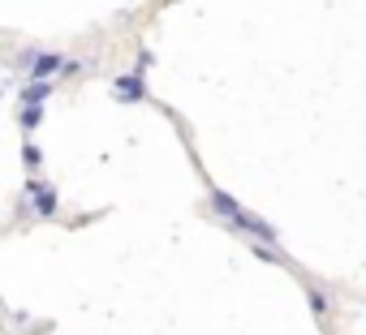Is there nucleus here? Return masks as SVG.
Listing matches in <instances>:
<instances>
[{
    "mask_svg": "<svg viewBox=\"0 0 366 335\" xmlns=\"http://www.w3.org/2000/svg\"><path fill=\"white\" fill-rule=\"evenodd\" d=\"M212 207H216V211H220V215H224L229 224H237V228H246V232H254V237H263L267 245H276V228H272L267 220H259V215H250L246 207H237V202H233V198H229L224 190H216V194H212Z\"/></svg>",
    "mask_w": 366,
    "mask_h": 335,
    "instance_id": "1",
    "label": "nucleus"
},
{
    "mask_svg": "<svg viewBox=\"0 0 366 335\" xmlns=\"http://www.w3.org/2000/svg\"><path fill=\"white\" fill-rule=\"evenodd\" d=\"M112 91H117V99H142V95H147V86H142V73H125V78H121Z\"/></svg>",
    "mask_w": 366,
    "mask_h": 335,
    "instance_id": "2",
    "label": "nucleus"
},
{
    "mask_svg": "<svg viewBox=\"0 0 366 335\" xmlns=\"http://www.w3.org/2000/svg\"><path fill=\"white\" fill-rule=\"evenodd\" d=\"M31 194H35L39 215H44V220H52V215H56V194H52L48 185H39V181H31Z\"/></svg>",
    "mask_w": 366,
    "mask_h": 335,
    "instance_id": "3",
    "label": "nucleus"
},
{
    "mask_svg": "<svg viewBox=\"0 0 366 335\" xmlns=\"http://www.w3.org/2000/svg\"><path fill=\"white\" fill-rule=\"evenodd\" d=\"M61 69H65L61 56H35V78L39 82H52V73H61Z\"/></svg>",
    "mask_w": 366,
    "mask_h": 335,
    "instance_id": "4",
    "label": "nucleus"
},
{
    "mask_svg": "<svg viewBox=\"0 0 366 335\" xmlns=\"http://www.w3.org/2000/svg\"><path fill=\"white\" fill-rule=\"evenodd\" d=\"M39 120H44V108H39V103H26V108H22V125H26V129H35Z\"/></svg>",
    "mask_w": 366,
    "mask_h": 335,
    "instance_id": "5",
    "label": "nucleus"
},
{
    "mask_svg": "<svg viewBox=\"0 0 366 335\" xmlns=\"http://www.w3.org/2000/svg\"><path fill=\"white\" fill-rule=\"evenodd\" d=\"M48 91H52V82H35V86H26V103H39Z\"/></svg>",
    "mask_w": 366,
    "mask_h": 335,
    "instance_id": "6",
    "label": "nucleus"
},
{
    "mask_svg": "<svg viewBox=\"0 0 366 335\" xmlns=\"http://www.w3.org/2000/svg\"><path fill=\"white\" fill-rule=\"evenodd\" d=\"M22 155H26V163H31V168L39 163V146H35V142H26V150H22Z\"/></svg>",
    "mask_w": 366,
    "mask_h": 335,
    "instance_id": "7",
    "label": "nucleus"
},
{
    "mask_svg": "<svg viewBox=\"0 0 366 335\" xmlns=\"http://www.w3.org/2000/svg\"><path fill=\"white\" fill-rule=\"evenodd\" d=\"M310 309H315V314H327V301H323L319 292H310Z\"/></svg>",
    "mask_w": 366,
    "mask_h": 335,
    "instance_id": "8",
    "label": "nucleus"
}]
</instances>
